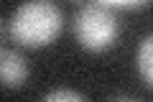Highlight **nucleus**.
Here are the masks:
<instances>
[{
  "mask_svg": "<svg viewBox=\"0 0 153 102\" xmlns=\"http://www.w3.org/2000/svg\"><path fill=\"white\" fill-rule=\"evenodd\" d=\"M41 102H87L76 89H69V87H59V89H51L49 95H44Z\"/></svg>",
  "mask_w": 153,
  "mask_h": 102,
  "instance_id": "obj_5",
  "label": "nucleus"
},
{
  "mask_svg": "<svg viewBox=\"0 0 153 102\" xmlns=\"http://www.w3.org/2000/svg\"><path fill=\"white\" fill-rule=\"evenodd\" d=\"M71 31H74L76 43L84 51L102 54L117 43L120 21H117V13L107 3H84L71 21Z\"/></svg>",
  "mask_w": 153,
  "mask_h": 102,
  "instance_id": "obj_2",
  "label": "nucleus"
},
{
  "mask_svg": "<svg viewBox=\"0 0 153 102\" xmlns=\"http://www.w3.org/2000/svg\"><path fill=\"white\" fill-rule=\"evenodd\" d=\"M110 102H138V100H133V97H115V100H110Z\"/></svg>",
  "mask_w": 153,
  "mask_h": 102,
  "instance_id": "obj_7",
  "label": "nucleus"
},
{
  "mask_svg": "<svg viewBox=\"0 0 153 102\" xmlns=\"http://www.w3.org/2000/svg\"><path fill=\"white\" fill-rule=\"evenodd\" d=\"M110 8H112L115 13L117 10H143V8H148L151 3H146V0H133V3H120V0H105Z\"/></svg>",
  "mask_w": 153,
  "mask_h": 102,
  "instance_id": "obj_6",
  "label": "nucleus"
},
{
  "mask_svg": "<svg viewBox=\"0 0 153 102\" xmlns=\"http://www.w3.org/2000/svg\"><path fill=\"white\" fill-rule=\"evenodd\" d=\"M28 61L23 59L18 51L13 48H3L0 51V79H3V87H21L23 82L28 79Z\"/></svg>",
  "mask_w": 153,
  "mask_h": 102,
  "instance_id": "obj_3",
  "label": "nucleus"
},
{
  "mask_svg": "<svg viewBox=\"0 0 153 102\" xmlns=\"http://www.w3.org/2000/svg\"><path fill=\"white\" fill-rule=\"evenodd\" d=\"M64 28V13L51 0H31L16 8L8 21L10 38L23 48H44L59 38Z\"/></svg>",
  "mask_w": 153,
  "mask_h": 102,
  "instance_id": "obj_1",
  "label": "nucleus"
},
{
  "mask_svg": "<svg viewBox=\"0 0 153 102\" xmlns=\"http://www.w3.org/2000/svg\"><path fill=\"white\" fill-rule=\"evenodd\" d=\"M135 69H138V74H140V79L153 89V33H151V36H146L140 43H138Z\"/></svg>",
  "mask_w": 153,
  "mask_h": 102,
  "instance_id": "obj_4",
  "label": "nucleus"
}]
</instances>
